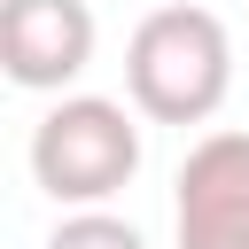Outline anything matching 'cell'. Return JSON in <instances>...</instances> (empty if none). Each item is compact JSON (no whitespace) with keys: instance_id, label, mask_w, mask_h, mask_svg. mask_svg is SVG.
Masks as SVG:
<instances>
[{"instance_id":"cell-3","label":"cell","mask_w":249,"mask_h":249,"mask_svg":"<svg viewBox=\"0 0 249 249\" xmlns=\"http://www.w3.org/2000/svg\"><path fill=\"white\" fill-rule=\"evenodd\" d=\"M179 249H249V132H202L171 195Z\"/></svg>"},{"instance_id":"cell-5","label":"cell","mask_w":249,"mask_h":249,"mask_svg":"<svg viewBox=\"0 0 249 249\" xmlns=\"http://www.w3.org/2000/svg\"><path fill=\"white\" fill-rule=\"evenodd\" d=\"M47 249H148V241H140L132 218H117L109 202H93V210H70V218L47 233Z\"/></svg>"},{"instance_id":"cell-2","label":"cell","mask_w":249,"mask_h":249,"mask_svg":"<svg viewBox=\"0 0 249 249\" xmlns=\"http://www.w3.org/2000/svg\"><path fill=\"white\" fill-rule=\"evenodd\" d=\"M132 171H140V124L109 93H62L31 124V179L62 210H93V202L124 195Z\"/></svg>"},{"instance_id":"cell-4","label":"cell","mask_w":249,"mask_h":249,"mask_svg":"<svg viewBox=\"0 0 249 249\" xmlns=\"http://www.w3.org/2000/svg\"><path fill=\"white\" fill-rule=\"evenodd\" d=\"M0 70L23 93H62L93 70L86 0H0Z\"/></svg>"},{"instance_id":"cell-1","label":"cell","mask_w":249,"mask_h":249,"mask_svg":"<svg viewBox=\"0 0 249 249\" xmlns=\"http://www.w3.org/2000/svg\"><path fill=\"white\" fill-rule=\"evenodd\" d=\"M124 93L148 124H210L233 93V39L210 8H148L124 39Z\"/></svg>"}]
</instances>
